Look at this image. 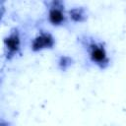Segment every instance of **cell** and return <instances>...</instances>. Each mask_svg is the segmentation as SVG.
I'll use <instances>...</instances> for the list:
<instances>
[{"mask_svg": "<svg viewBox=\"0 0 126 126\" xmlns=\"http://www.w3.org/2000/svg\"><path fill=\"white\" fill-rule=\"evenodd\" d=\"M46 8V18L48 23L53 27H67L69 19L65 2L60 0H51L43 2Z\"/></svg>", "mask_w": 126, "mask_h": 126, "instance_id": "obj_2", "label": "cell"}, {"mask_svg": "<svg viewBox=\"0 0 126 126\" xmlns=\"http://www.w3.org/2000/svg\"><path fill=\"white\" fill-rule=\"evenodd\" d=\"M74 63V59L68 55H59L57 57V61H56V65H57V68L61 71H67L71 66L72 64Z\"/></svg>", "mask_w": 126, "mask_h": 126, "instance_id": "obj_6", "label": "cell"}, {"mask_svg": "<svg viewBox=\"0 0 126 126\" xmlns=\"http://www.w3.org/2000/svg\"><path fill=\"white\" fill-rule=\"evenodd\" d=\"M4 54L7 60H11L22 51V35L19 28L15 27L10 30L3 39Z\"/></svg>", "mask_w": 126, "mask_h": 126, "instance_id": "obj_3", "label": "cell"}, {"mask_svg": "<svg viewBox=\"0 0 126 126\" xmlns=\"http://www.w3.org/2000/svg\"><path fill=\"white\" fill-rule=\"evenodd\" d=\"M0 126H12V124H11L9 121H6L5 119L1 118V121H0Z\"/></svg>", "mask_w": 126, "mask_h": 126, "instance_id": "obj_7", "label": "cell"}, {"mask_svg": "<svg viewBox=\"0 0 126 126\" xmlns=\"http://www.w3.org/2000/svg\"><path fill=\"white\" fill-rule=\"evenodd\" d=\"M56 44V39L51 32L47 30H39L31 39L30 49L32 52H40L45 49H52Z\"/></svg>", "mask_w": 126, "mask_h": 126, "instance_id": "obj_4", "label": "cell"}, {"mask_svg": "<svg viewBox=\"0 0 126 126\" xmlns=\"http://www.w3.org/2000/svg\"><path fill=\"white\" fill-rule=\"evenodd\" d=\"M67 15L70 23H83L88 19V10L84 6H73L67 10Z\"/></svg>", "mask_w": 126, "mask_h": 126, "instance_id": "obj_5", "label": "cell"}, {"mask_svg": "<svg viewBox=\"0 0 126 126\" xmlns=\"http://www.w3.org/2000/svg\"><path fill=\"white\" fill-rule=\"evenodd\" d=\"M77 40L84 51L87 61L90 64L97 67L100 70H104L109 67L111 59L106 42L103 39L94 34L81 33Z\"/></svg>", "mask_w": 126, "mask_h": 126, "instance_id": "obj_1", "label": "cell"}]
</instances>
